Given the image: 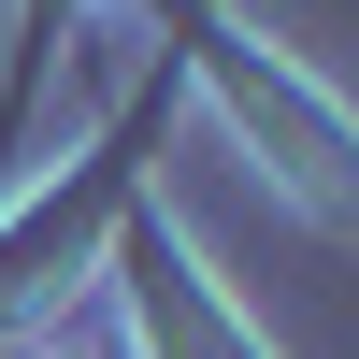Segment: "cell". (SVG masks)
<instances>
[{"mask_svg":"<svg viewBox=\"0 0 359 359\" xmlns=\"http://www.w3.org/2000/svg\"><path fill=\"white\" fill-rule=\"evenodd\" d=\"M72 15H86V0H29V15H15V101H0V187H15L29 101H43V72H57V43H72Z\"/></svg>","mask_w":359,"mask_h":359,"instance_id":"obj_3","label":"cell"},{"mask_svg":"<svg viewBox=\"0 0 359 359\" xmlns=\"http://www.w3.org/2000/svg\"><path fill=\"white\" fill-rule=\"evenodd\" d=\"M0 359H115V345H101V316H15Z\"/></svg>","mask_w":359,"mask_h":359,"instance_id":"obj_4","label":"cell"},{"mask_svg":"<svg viewBox=\"0 0 359 359\" xmlns=\"http://www.w3.org/2000/svg\"><path fill=\"white\" fill-rule=\"evenodd\" d=\"M187 57L230 86V115H245L259 144H273L287 172H302V201H331V216H359V130H345V101L331 86H302L273 43H245L230 15H187Z\"/></svg>","mask_w":359,"mask_h":359,"instance_id":"obj_1","label":"cell"},{"mask_svg":"<svg viewBox=\"0 0 359 359\" xmlns=\"http://www.w3.org/2000/svg\"><path fill=\"white\" fill-rule=\"evenodd\" d=\"M115 302H130L144 359H273L245 316L216 302V273L187 259V230H172V216H115Z\"/></svg>","mask_w":359,"mask_h":359,"instance_id":"obj_2","label":"cell"}]
</instances>
